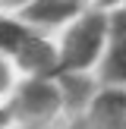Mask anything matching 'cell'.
<instances>
[{
	"label": "cell",
	"mask_w": 126,
	"mask_h": 129,
	"mask_svg": "<svg viewBox=\"0 0 126 129\" xmlns=\"http://www.w3.org/2000/svg\"><path fill=\"white\" fill-rule=\"evenodd\" d=\"M54 79H57V85H60L63 107H69V110H88V104H91L94 94H98V85H94V79L88 73L60 69Z\"/></svg>",
	"instance_id": "obj_7"
},
{
	"label": "cell",
	"mask_w": 126,
	"mask_h": 129,
	"mask_svg": "<svg viewBox=\"0 0 126 129\" xmlns=\"http://www.w3.org/2000/svg\"><path fill=\"white\" fill-rule=\"evenodd\" d=\"M69 3H76V6L85 10V6H101V0H69Z\"/></svg>",
	"instance_id": "obj_11"
},
{
	"label": "cell",
	"mask_w": 126,
	"mask_h": 129,
	"mask_svg": "<svg viewBox=\"0 0 126 129\" xmlns=\"http://www.w3.org/2000/svg\"><path fill=\"white\" fill-rule=\"evenodd\" d=\"M13 88V60L0 57V98Z\"/></svg>",
	"instance_id": "obj_9"
},
{
	"label": "cell",
	"mask_w": 126,
	"mask_h": 129,
	"mask_svg": "<svg viewBox=\"0 0 126 129\" xmlns=\"http://www.w3.org/2000/svg\"><path fill=\"white\" fill-rule=\"evenodd\" d=\"M69 129H91V126H88V120H85V117H79V120H76V123L69 126Z\"/></svg>",
	"instance_id": "obj_12"
},
{
	"label": "cell",
	"mask_w": 126,
	"mask_h": 129,
	"mask_svg": "<svg viewBox=\"0 0 126 129\" xmlns=\"http://www.w3.org/2000/svg\"><path fill=\"white\" fill-rule=\"evenodd\" d=\"M110 35L98 63V82L104 88H126V3L110 6Z\"/></svg>",
	"instance_id": "obj_3"
},
{
	"label": "cell",
	"mask_w": 126,
	"mask_h": 129,
	"mask_svg": "<svg viewBox=\"0 0 126 129\" xmlns=\"http://www.w3.org/2000/svg\"><path fill=\"white\" fill-rule=\"evenodd\" d=\"M13 66H19L25 76H57L60 73V54L57 41H50L44 31H35L13 57Z\"/></svg>",
	"instance_id": "obj_4"
},
{
	"label": "cell",
	"mask_w": 126,
	"mask_h": 129,
	"mask_svg": "<svg viewBox=\"0 0 126 129\" xmlns=\"http://www.w3.org/2000/svg\"><path fill=\"white\" fill-rule=\"evenodd\" d=\"M79 13H82V6L69 3V0H32L16 16L35 31H50V28H66Z\"/></svg>",
	"instance_id": "obj_5"
},
{
	"label": "cell",
	"mask_w": 126,
	"mask_h": 129,
	"mask_svg": "<svg viewBox=\"0 0 126 129\" xmlns=\"http://www.w3.org/2000/svg\"><path fill=\"white\" fill-rule=\"evenodd\" d=\"M32 35H35V28H28L19 16L0 10V57L13 60V57L19 54V47H22Z\"/></svg>",
	"instance_id": "obj_8"
},
{
	"label": "cell",
	"mask_w": 126,
	"mask_h": 129,
	"mask_svg": "<svg viewBox=\"0 0 126 129\" xmlns=\"http://www.w3.org/2000/svg\"><path fill=\"white\" fill-rule=\"evenodd\" d=\"M88 126L91 129H126V88H98L88 104Z\"/></svg>",
	"instance_id": "obj_6"
},
{
	"label": "cell",
	"mask_w": 126,
	"mask_h": 129,
	"mask_svg": "<svg viewBox=\"0 0 126 129\" xmlns=\"http://www.w3.org/2000/svg\"><path fill=\"white\" fill-rule=\"evenodd\" d=\"M107 35H110L107 6H85L66 28H60V41H57L60 69L88 73L91 66H98L107 47Z\"/></svg>",
	"instance_id": "obj_1"
},
{
	"label": "cell",
	"mask_w": 126,
	"mask_h": 129,
	"mask_svg": "<svg viewBox=\"0 0 126 129\" xmlns=\"http://www.w3.org/2000/svg\"><path fill=\"white\" fill-rule=\"evenodd\" d=\"M60 110H63V98L54 76H25L10 98L6 117H16L28 126H41Z\"/></svg>",
	"instance_id": "obj_2"
},
{
	"label": "cell",
	"mask_w": 126,
	"mask_h": 129,
	"mask_svg": "<svg viewBox=\"0 0 126 129\" xmlns=\"http://www.w3.org/2000/svg\"><path fill=\"white\" fill-rule=\"evenodd\" d=\"M6 123V110H0V126H3Z\"/></svg>",
	"instance_id": "obj_14"
},
{
	"label": "cell",
	"mask_w": 126,
	"mask_h": 129,
	"mask_svg": "<svg viewBox=\"0 0 126 129\" xmlns=\"http://www.w3.org/2000/svg\"><path fill=\"white\" fill-rule=\"evenodd\" d=\"M120 3H126V0H101V6H107V10L110 6H120Z\"/></svg>",
	"instance_id": "obj_13"
},
{
	"label": "cell",
	"mask_w": 126,
	"mask_h": 129,
	"mask_svg": "<svg viewBox=\"0 0 126 129\" xmlns=\"http://www.w3.org/2000/svg\"><path fill=\"white\" fill-rule=\"evenodd\" d=\"M32 0H0V10L3 13H19V10H25Z\"/></svg>",
	"instance_id": "obj_10"
}]
</instances>
